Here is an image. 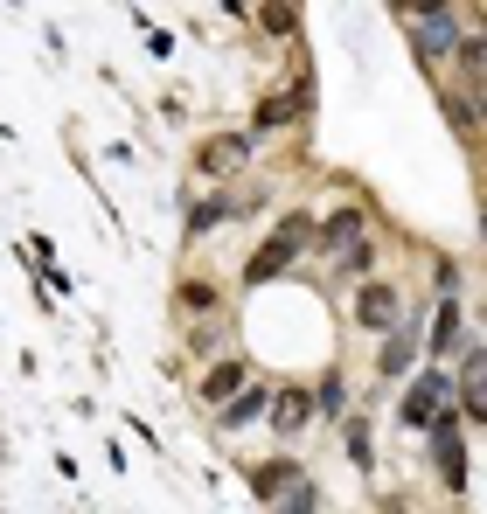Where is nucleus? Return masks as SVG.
I'll return each mask as SVG.
<instances>
[{"mask_svg": "<svg viewBox=\"0 0 487 514\" xmlns=\"http://www.w3.org/2000/svg\"><path fill=\"white\" fill-rule=\"evenodd\" d=\"M307 244H314V223H307V216H286V223H279V230H272V237H265L258 251H251V264H244V278H251V285H265V278H279V271L293 264V251H307Z\"/></svg>", "mask_w": 487, "mask_h": 514, "instance_id": "f257e3e1", "label": "nucleus"}, {"mask_svg": "<svg viewBox=\"0 0 487 514\" xmlns=\"http://www.w3.org/2000/svg\"><path fill=\"white\" fill-rule=\"evenodd\" d=\"M251 480H258L265 501H279V514H307V508H314V487H307L300 466H258Z\"/></svg>", "mask_w": 487, "mask_h": 514, "instance_id": "f03ea898", "label": "nucleus"}, {"mask_svg": "<svg viewBox=\"0 0 487 514\" xmlns=\"http://www.w3.org/2000/svg\"><path fill=\"white\" fill-rule=\"evenodd\" d=\"M314 244H321V251H362V244H369V216H362V209H334V216H327L321 230H314Z\"/></svg>", "mask_w": 487, "mask_h": 514, "instance_id": "7ed1b4c3", "label": "nucleus"}, {"mask_svg": "<svg viewBox=\"0 0 487 514\" xmlns=\"http://www.w3.org/2000/svg\"><path fill=\"white\" fill-rule=\"evenodd\" d=\"M265 417H272L279 431H307V424H314V389H300V383L272 389V396H265Z\"/></svg>", "mask_w": 487, "mask_h": 514, "instance_id": "20e7f679", "label": "nucleus"}, {"mask_svg": "<svg viewBox=\"0 0 487 514\" xmlns=\"http://www.w3.org/2000/svg\"><path fill=\"white\" fill-rule=\"evenodd\" d=\"M439 410H446V376L432 369V376H418L411 396H404V424H432Z\"/></svg>", "mask_w": 487, "mask_h": 514, "instance_id": "39448f33", "label": "nucleus"}, {"mask_svg": "<svg viewBox=\"0 0 487 514\" xmlns=\"http://www.w3.org/2000/svg\"><path fill=\"white\" fill-rule=\"evenodd\" d=\"M355 320H362V327H397V285H362Z\"/></svg>", "mask_w": 487, "mask_h": 514, "instance_id": "423d86ee", "label": "nucleus"}, {"mask_svg": "<svg viewBox=\"0 0 487 514\" xmlns=\"http://www.w3.org/2000/svg\"><path fill=\"white\" fill-rule=\"evenodd\" d=\"M237 160H244V139H237V132H216V139L195 153V174H230Z\"/></svg>", "mask_w": 487, "mask_h": 514, "instance_id": "0eeeda50", "label": "nucleus"}, {"mask_svg": "<svg viewBox=\"0 0 487 514\" xmlns=\"http://www.w3.org/2000/svg\"><path fill=\"white\" fill-rule=\"evenodd\" d=\"M293 119H307V91H300V84L258 105V132H272V126H293Z\"/></svg>", "mask_w": 487, "mask_h": 514, "instance_id": "6e6552de", "label": "nucleus"}, {"mask_svg": "<svg viewBox=\"0 0 487 514\" xmlns=\"http://www.w3.org/2000/svg\"><path fill=\"white\" fill-rule=\"evenodd\" d=\"M237 389H244V362H216V369L202 376V396H209V403H230Z\"/></svg>", "mask_w": 487, "mask_h": 514, "instance_id": "1a4fd4ad", "label": "nucleus"}, {"mask_svg": "<svg viewBox=\"0 0 487 514\" xmlns=\"http://www.w3.org/2000/svg\"><path fill=\"white\" fill-rule=\"evenodd\" d=\"M418 49L425 56H446L453 49V14H418Z\"/></svg>", "mask_w": 487, "mask_h": 514, "instance_id": "9d476101", "label": "nucleus"}, {"mask_svg": "<svg viewBox=\"0 0 487 514\" xmlns=\"http://www.w3.org/2000/svg\"><path fill=\"white\" fill-rule=\"evenodd\" d=\"M251 417H265V389H237V396L223 403V424H230V431H244Z\"/></svg>", "mask_w": 487, "mask_h": 514, "instance_id": "9b49d317", "label": "nucleus"}, {"mask_svg": "<svg viewBox=\"0 0 487 514\" xmlns=\"http://www.w3.org/2000/svg\"><path fill=\"white\" fill-rule=\"evenodd\" d=\"M439 466H446V487H467V459H460V438L453 431L439 438Z\"/></svg>", "mask_w": 487, "mask_h": 514, "instance_id": "f8f14e48", "label": "nucleus"}, {"mask_svg": "<svg viewBox=\"0 0 487 514\" xmlns=\"http://www.w3.org/2000/svg\"><path fill=\"white\" fill-rule=\"evenodd\" d=\"M453 334H460V306H439V320H432V355L453 348Z\"/></svg>", "mask_w": 487, "mask_h": 514, "instance_id": "ddd939ff", "label": "nucleus"}, {"mask_svg": "<svg viewBox=\"0 0 487 514\" xmlns=\"http://www.w3.org/2000/svg\"><path fill=\"white\" fill-rule=\"evenodd\" d=\"M467 417H481V355H467Z\"/></svg>", "mask_w": 487, "mask_h": 514, "instance_id": "4468645a", "label": "nucleus"}, {"mask_svg": "<svg viewBox=\"0 0 487 514\" xmlns=\"http://www.w3.org/2000/svg\"><path fill=\"white\" fill-rule=\"evenodd\" d=\"M258 21H265V28H279V35H286V28H293V21H300V14H293V7H265V14H258Z\"/></svg>", "mask_w": 487, "mask_h": 514, "instance_id": "2eb2a0df", "label": "nucleus"}]
</instances>
